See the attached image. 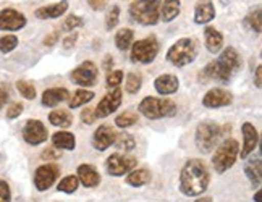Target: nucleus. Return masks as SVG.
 <instances>
[{"label":"nucleus","mask_w":262,"mask_h":202,"mask_svg":"<svg viewBox=\"0 0 262 202\" xmlns=\"http://www.w3.org/2000/svg\"><path fill=\"white\" fill-rule=\"evenodd\" d=\"M241 68V57L233 47L224 49V52L219 55L217 60L207 63L203 72L199 73L201 83H209V81H222V83H228L233 78V75Z\"/></svg>","instance_id":"nucleus-1"},{"label":"nucleus","mask_w":262,"mask_h":202,"mask_svg":"<svg viewBox=\"0 0 262 202\" xmlns=\"http://www.w3.org/2000/svg\"><path fill=\"white\" fill-rule=\"evenodd\" d=\"M209 170L199 159H189L181 168L180 173V191L185 196H201L209 188Z\"/></svg>","instance_id":"nucleus-2"},{"label":"nucleus","mask_w":262,"mask_h":202,"mask_svg":"<svg viewBox=\"0 0 262 202\" xmlns=\"http://www.w3.org/2000/svg\"><path fill=\"white\" fill-rule=\"evenodd\" d=\"M198 55V42L191 37H181L168 49L167 60L173 66H186L193 63Z\"/></svg>","instance_id":"nucleus-3"},{"label":"nucleus","mask_w":262,"mask_h":202,"mask_svg":"<svg viewBox=\"0 0 262 202\" xmlns=\"http://www.w3.org/2000/svg\"><path fill=\"white\" fill-rule=\"evenodd\" d=\"M138 110L149 120L157 118H168L177 115V104L170 99H159V97H144L139 102Z\"/></svg>","instance_id":"nucleus-4"},{"label":"nucleus","mask_w":262,"mask_h":202,"mask_svg":"<svg viewBox=\"0 0 262 202\" xmlns=\"http://www.w3.org/2000/svg\"><path fill=\"white\" fill-rule=\"evenodd\" d=\"M220 138H222V128L217 123H214V121H203L196 128L194 143L199 152L209 154L217 147Z\"/></svg>","instance_id":"nucleus-5"},{"label":"nucleus","mask_w":262,"mask_h":202,"mask_svg":"<svg viewBox=\"0 0 262 202\" xmlns=\"http://www.w3.org/2000/svg\"><path fill=\"white\" fill-rule=\"evenodd\" d=\"M238 155H239L238 141L233 138L225 139L224 143L217 147L215 154L212 157V165H214L217 173H225L228 168L233 167Z\"/></svg>","instance_id":"nucleus-6"},{"label":"nucleus","mask_w":262,"mask_h":202,"mask_svg":"<svg viewBox=\"0 0 262 202\" xmlns=\"http://www.w3.org/2000/svg\"><path fill=\"white\" fill-rule=\"evenodd\" d=\"M159 8L160 2L156 0H139V2H133L129 5V15L136 23L144 25V26H152L159 23Z\"/></svg>","instance_id":"nucleus-7"},{"label":"nucleus","mask_w":262,"mask_h":202,"mask_svg":"<svg viewBox=\"0 0 262 202\" xmlns=\"http://www.w3.org/2000/svg\"><path fill=\"white\" fill-rule=\"evenodd\" d=\"M159 54V42L156 36H147L144 39L138 40L131 47V62L147 65L154 62Z\"/></svg>","instance_id":"nucleus-8"},{"label":"nucleus","mask_w":262,"mask_h":202,"mask_svg":"<svg viewBox=\"0 0 262 202\" xmlns=\"http://www.w3.org/2000/svg\"><path fill=\"white\" fill-rule=\"evenodd\" d=\"M136 165H138L136 157L118 154V152L112 154L105 162V168L108 171V175H112V176H123L129 173V171H133Z\"/></svg>","instance_id":"nucleus-9"},{"label":"nucleus","mask_w":262,"mask_h":202,"mask_svg":"<svg viewBox=\"0 0 262 202\" xmlns=\"http://www.w3.org/2000/svg\"><path fill=\"white\" fill-rule=\"evenodd\" d=\"M99 76V70L94 62H83L81 65H78L72 72V81L78 86L89 87L94 86Z\"/></svg>","instance_id":"nucleus-10"},{"label":"nucleus","mask_w":262,"mask_h":202,"mask_svg":"<svg viewBox=\"0 0 262 202\" xmlns=\"http://www.w3.org/2000/svg\"><path fill=\"white\" fill-rule=\"evenodd\" d=\"M60 175V168L55 164H46L37 167L34 171V186L37 191H47Z\"/></svg>","instance_id":"nucleus-11"},{"label":"nucleus","mask_w":262,"mask_h":202,"mask_svg":"<svg viewBox=\"0 0 262 202\" xmlns=\"http://www.w3.org/2000/svg\"><path fill=\"white\" fill-rule=\"evenodd\" d=\"M47 138H49V133L42 121H39V120L26 121V125L23 128V139L28 144H31V146L42 144L47 141Z\"/></svg>","instance_id":"nucleus-12"},{"label":"nucleus","mask_w":262,"mask_h":202,"mask_svg":"<svg viewBox=\"0 0 262 202\" xmlns=\"http://www.w3.org/2000/svg\"><path fill=\"white\" fill-rule=\"evenodd\" d=\"M26 26V16L15 8H4L0 12V31H19Z\"/></svg>","instance_id":"nucleus-13"},{"label":"nucleus","mask_w":262,"mask_h":202,"mask_svg":"<svg viewBox=\"0 0 262 202\" xmlns=\"http://www.w3.org/2000/svg\"><path fill=\"white\" fill-rule=\"evenodd\" d=\"M122 97H123V93L120 87L114 89L112 93L105 94V97L100 100L97 108L94 110V117L96 118H105L108 115H112L120 107V104H122Z\"/></svg>","instance_id":"nucleus-14"},{"label":"nucleus","mask_w":262,"mask_h":202,"mask_svg":"<svg viewBox=\"0 0 262 202\" xmlns=\"http://www.w3.org/2000/svg\"><path fill=\"white\" fill-rule=\"evenodd\" d=\"M233 102V96L228 93L227 89L222 87H212L207 91V94L203 97V105L207 108H220V107H227Z\"/></svg>","instance_id":"nucleus-15"},{"label":"nucleus","mask_w":262,"mask_h":202,"mask_svg":"<svg viewBox=\"0 0 262 202\" xmlns=\"http://www.w3.org/2000/svg\"><path fill=\"white\" fill-rule=\"evenodd\" d=\"M115 141H117V131L108 125L99 126L93 134V146L97 150H107L110 146L115 144Z\"/></svg>","instance_id":"nucleus-16"},{"label":"nucleus","mask_w":262,"mask_h":202,"mask_svg":"<svg viewBox=\"0 0 262 202\" xmlns=\"http://www.w3.org/2000/svg\"><path fill=\"white\" fill-rule=\"evenodd\" d=\"M241 133H243V147H241L239 155H241V159H246L257 147L259 133H257V129L254 128V125H251L249 121L243 123V126H241Z\"/></svg>","instance_id":"nucleus-17"},{"label":"nucleus","mask_w":262,"mask_h":202,"mask_svg":"<svg viewBox=\"0 0 262 202\" xmlns=\"http://www.w3.org/2000/svg\"><path fill=\"white\" fill-rule=\"evenodd\" d=\"M78 181L86 188H96L100 183V175L99 171L89 164H83L78 167Z\"/></svg>","instance_id":"nucleus-18"},{"label":"nucleus","mask_w":262,"mask_h":202,"mask_svg":"<svg viewBox=\"0 0 262 202\" xmlns=\"http://www.w3.org/2000/svg\"><path fill=\"white\" fill-rule=\"evenodd\" d=\"M154 87L159 94H175L180 87V81L175 75H160L154 81Z\"/></svg>","instance_id":"nucleus-19"},{"label":"nucleus","mask_w":262,"mask_h":202,"mask_svg":"<svg viewBox=\"0 0 262 202\" xmlns=\"http://www.w3.org/2000/svg\"><path fill=\"white\" fill-rule=\"evenodd\" d=\"M68 96H70V93H68L65 87H50V89H46L44 91L41 102H42L44 107H55L60 102L67 100Z\"/></svg>","instance_id":"nucleus-20"},{"label":"nucleus","mask_w":262,"mask_h":202,"mask_svg":"<svg viewBox=\"0 0 262 202\" xmlns=\"http://www.w3.org/2000/svg\"><path fill=\"white\" fill-rule=\"evenodd\" d=\"M215 18V7L212 2H199L194 8V23L207 25Z\"/></svg>","instance_id":"nucleus-21"},{"label":"nucleus","mask_w":262,"mask_h":202,"mask_svg":"<svg viewBox=\"0 0 262 202\" xmlns=\"http://www.w3.org/2000/svg\"><path fill=\"white\" fill-rule=\"evenodd\" d=\"M68 10V2H58L54 5H47V7H39L34 15L39 19H55L58 16H62Z\"/></svg>","instance_id":"nucleus-22"},{"label":"nucleus","mask_w":262,"mask_h":202,"mask_svg":"<svg viewBox=\"0 0 262 202\" xmlns=\"http://www.w3.org/2000/svg\"><path fill=\"white\" fill-rule=\"evenodd\" d=\"M204 39H206V47L210 54L220 52L222 46H224V36L214 26H207L204 29Z\"/></svg>","instance_id":"nucleus-23"},{"label":"nucleus","mask_w":262,"mask_h":202,"mask_svg":"<svg viewBox=\"0 0 262 202\" xmlns=\"http://www.w3.org/2000/svg\"><path fill=\"white\" fill-rule=\"evenodd\" d=\"M52 144L55 149L60 150H73L76 147V139L75 134H72L70 131H58L52 136Z\"/></svg>","instance_id":"nucleus-24"},{"label":"nucleus","mask_w":262,"mask_h":202,"mask_svg":"<svg viewBox=\"0 0 262 202\" xmlns=\"http://www.w3.org/2000/svg\"><path fill=\"white\" fill-rule=\"evenodd\" d=\"M180 15V2H160V8H159V18L162 19L164 23H170Z\"/></svg>","instance_id":"nucleus-25"},{"label":"nucleus","mask_w":262,"mask_h":202,"mask_svg":"<svg viewBox=\"0 0 262 202\" xmlns=\"http://www.w3.org/2000/svg\"><path fill=\"white\" fill-rule=\"evenodd\" d=\"M49 121H50V125H54V126L68 128L73 123V117L68 110L60 108V110H52V112L49 114Z\"/></svg>","instance_id":"nucleus-26"},{"label":"nucleus","mask_w":262,"mask_h":202,"mask_svg":"<svg viewBox=\"0 0 262 202\" xmlns=\"http://www.w3.org/2000/svg\"><path fill=\"white\" fill-rule=\"evenodd\" d=\"M150 171L147 168H138V170H133L129 171L128 176H126V183L129 186H135V188H139V186H144L150 181Z\"/></svg>","instance_id":"nucleus-27"},{"label":"nucleus","mask_w":262,"mask_h":202,"mask_svg":"<svg viewBox=\"0 0 262 202\" xmlns=\"http://www.w3.org/2000/svg\"><path fill=\"white\" fill-rule=\"evenodd\" d=\"M93 99H94V93H93V91L78 89V91H75V93L72 94V97H70L68 107L73 110V108H76V107H81V105L89 104Z\"/></svg>","instance_id":"nucleus-28"},{"label":"nucleus","mask_w":262,"mask_h":202,"mask_svg":"<svg viewBox=\"0 0 262 202\" xmlns=\"http://www.w3.org/2000/svg\"><path fill=\"white\" fill-rule=\"evenodd\" d=\"M133 37H135L133 29H129V28L120 29V31L115 34V46H117V49L118 50H128L129 46L133 44Z\"/></svg>","instance_id":"nucleus-29"},{"label":"nucleus","mask_w":262,"mask_h":202,"mask_svg":"<svg viewBox=\"0 0 262 202\" xmlns=\"http://www.w3.org/2000/svg\"><path fill=\"white\" fill-rule=\"evenodd\" d=\"M245 173L249 178V181L254 186H260L262 181V167H260V160L256 162H249V164L245 167Z\"/></svg>","instance_id":"nucleus-30"},{"label":"nucleus","mask_w":262,"mask_h":202,"mask_svg":"<svg viewBox=\"0 0 262 202\" xmlns=\"http://www.w3.org/2000/svg\"><path fill=\"white\" fill-rule=\"evenodd\" d=\"M79 186V181L75 175H70V176H65L63 179H60V183L57 185V189L62 191V193H67V194H72L78 189Z\"/></svg>","instance_id":"nucleus-31"},{"label":"nucleus","mask_w":262,"mask_h":202,"mask_svg":"<svg viewBox=\"0 0 262 202\" xmlns=\"http://www.w3.org/2000/svg\"><path fill=\"white\" fill-rule=\"evenodd\" d=\"M143 86V78H141L139 73H128L126 76V83H125V89L128 94H136L138 91Z\"/></svg>","instance_id":"nucleus-32"},{"label":"nucleus","mask_w":262,"mask_h":202,"mask_svg":"<svg viewBox=\"0 0 262 202\" xmlns=\"http://www.w3.org/2000/svg\"><path fill=\"white\" fill-rule=\"evenodd\" d=\"M16 89H18V93L28 100L36 99V87H34V84L29 83V81H23V79L16 81Z\"/></svg>","instance_id":"nucleus-33"},{"label":"nucleus","mask_w":262,"mask_h":202,"mask_svg":"<svg viewBox=\"0 0 262 202\" xmlns=\"http://www.w3.org/2000/svg\"><path fill=\"white\" fill-rule=\"evenodd\" d=\"M138 123V115L135 112H125V114H120L117 118H115V125L118 128H129Z\"/></svg>","instance_id":"nucleus-34"},{"label":"nucleus","mask_w":262,"mask_h":202,"mask_svg":"<svg viewBox=\"0 0 262 202\" xmlns=\"http://www.w3.org/2000/svg\"><path fill=\"white\" fill-rule=\"evenodd\" d=\"M117 147L123 149L125 152H128V150H133L135 146H136V141L135 138L128 134V133H122V134H117V141H115Z\"/></svg>","instance_id":"nucleus-35"},{"label":"nucleus","mask_w":262,"mask_h":202,"mask_svg":"<svg viewBox=\"0 0 262 202\" xmlns=\"http://www.w3.org/2000/svg\"><path fill=\"white\" fill-rule=\"evenodd\" d=\"M18 46V37L13 34H7L4 37H0V52L2 54H8L12 52L13 49H16Z\"/></svg>","instance_id":"nucleus-36"},{"label":"nucleus","mask_w":262,"mask_h":202,"mask_svg":"<svg viewBox=\"0 0 262 202\" xmlns=\"http://www.w3.org/2000/svg\"><path fill=\"white\" fill-rule=\"evenodd\" d=\"M245 23L253 29L256 33H260V8L257 7L253 12H249V15L246 16Z\"/></svg>","instance_id":"nucleus-37"},{"label":"nucleus","mask_w":262,"mask_h":202,"mask_svg":"<svg viewBox=\"0 0 262 202\" xmlns=\"http://www.w3.org/2000/svg\"><path fill=\"white\" fill-rule=\"evenodd\" d=\"M83 25H84V21H83V18H81V16L72 15V16H67V19L63 21L62 28H63V31H73V29L81 28Z\"/></svg>","instance_id":"nucleus-38"},{"label":"nucleus","mask_w":262,"mask_h":202,"mask_svg":"<svg viewBox=\"0 0 262 202\" xmlns=\"http://www.w3.org/2000/svg\"><path fill=\"white\" fill-rule=\"evenodd\" d=\"M118 21H120V8L115 5V7H112V10H110L108 15L105 16V28L110 31V29H114L118 25Z\"/></svg>","instance_id":"nucleus-39"},{"label":"nucleus","mask_w":262,"mask_h":202,"mask_svg":"<svg viewBox=\"0 0 262 202\" xmlns=\"http://www.w3.org/2000/svg\"><path fill=\"white\" fill-rule=\"evenodd\" d=\"M122 81H123V72H122V70H117V72H112V73L107 75V86L108 87H115L117 89Z\"/></svg>","instance_id":"nucleus-40"},{"label":"nucleus","mask_w":262,"mask_h":202,"mask_svg":"<svg viewBox=\"0 0 262 202\" xmlns=\"http://www.w3.org/2000/svg\"><path fill=\"white\" fill-rule=\"evenodd\" d=\"M23 110H25V105L21 102H13L7 110V118L8 120H15V118H18L19 115L23 114Z\"/></svg>","instance_id":"nucleus-41"},{"label":"nucleus","mask_w":262,"mask_h":202,"mask_svg":"<svg viewBox=\"0 0 262 202\" xmlns=\"http://www.w3.org/2000/svg\"><path fill=\"white\" fill-rule=\"evenodd\" d=\"M0 202H12V191L4 179H0Z\"/></svg>","instance_id":"nucleus-42"},{"label":"nucleus","mask_w":262,"mask_h":202,"mask_svg":"<svg viewBox=\"0 0 262 202\" xmlns=\"http://www.w3.org/2000/svg\"><path fill=\"white\" fill-rule=\"evenodd\" d=\"M81 120H83V123H86V125H93L94 120H96L94 110L91 108V107H86L83 112H81Z\"/></svg>","instance_id":"nucleus-43"},{"label":"nucleus","mask_w":262,"mask_h":202,"mask_svg":"<svg viewBox=\"0 0 262 202\" xmlns=\"http://www.w3.org/2000/svg\"><path fill=\"white\" fill-rule=\"evenodd\" d=\"M41 157H42V160H57V159H60V152L55 147H47Z\"/></svg>","instance_id":"nucleus-44"},{"label":"nucleus","mask_w":262,"mask_h":202,"mask_svg":"<svg viewBox=\"0 0 262 202\" xmlns=\"http://www.w3.org/2000/svg\"><path fill=\"white\" fill-rule=\"evenodd\" d=\"M8 102V89L0 84V108L5 107Z\"/></svg>","instance_id":"nucleus-45"},{"label":"nucleus","mask_w":262,"mask_h":202,"mask_svg":"<svg viewBox=\"0 0 262 202\" xmlns=\"http://www.w3.org/2000/svg\"><path fill=\"white\" fill-rule=\"evenodd\" d=\"M58 40V31H54L52 34H49V36H46V39H44V46H49V47H52L55 42Z\"/></svg>","instance_id":"nucleus-46"},{"label":"nucleus","mask_w":262,"mask_h":202,"mask_svg":"<svg viewBox=\"0 0 262 202\" xmlns=\"http://www.w3.org/2000/svg\"><path fill=\"white\" fill-rule=\"evenodd\" d=\"M76 39H78V34H76V33H73L72 36L65 37V39H63V47H65V49H72V47L76 44Z\"/></svg>","instance_id":"nucleus-47"},{"label":"nucleus","mask_w":262,"mask_h":202,"mask_svg":"<svg viewBox=\"0 0 262 202\" xmlns=\"http://www.w3.org/2000/svg\"><path fill=\"white\" fill-rule=\"evenodd\" d=\"M254 83H256L257 89H260V87H262V66H260V65H259V66L256 68V76H254Z\"/></svg>","instance_id":"nucleus-48"},{"label":"nucleus","mask_w":262,"mask_h":202,"mask_svg":"<svg viewBox=\"0 0 262 202\" xmlns=\"http://www.w3.org/2000/svg\"><path fill=\"white\" fill-rule=\"evenodd\" d=\"M112 66H114V58H112V55H105L104 62H102V68L107 70V72H110V68H112Z\"/></svg>","instance_id":"nucleus-49"},{"label":"nucleus","mask_w":262,"mask_h":202,"mask_svg":"<svg viewBox=\"0 0 262 202\" xmlns=\"http://www.w3.org/2000/svg\"><path fill=\"white\" fill-rule=\"evenodd\" d=\"M91 8H94V10H104L107 2H94V0H91V2H88Z\"/></svg>","instance_id":"nucleus-50"},{"label":"nucleus","mask_w":262,"mask_h":202,"mask_svg":"<svg viewBox=\"0 0 262 202\" xmlns=\"http://www.w3.org/2000/svg\"><path fill=\"white\" fill-rule=\"evenodd\" d=\"M194 202H212V199H210V197H199Z\"/></svg>","instance_id":"nucleus-51"},{"label":"nucleus","mask_w":262,"mask_h":202,"mask_svg":"<svg viewBox=\"0 0 262 202\" xmlns=\"http://www.w3.org/2000/svg\"><path fill=\"white\" fill-rule=\"evenodd\" d=\"M254 200L256 202H260V191H257V193L254 194Z\"/></svg>","instance_id":"nucleus-52"}]
</instances>
